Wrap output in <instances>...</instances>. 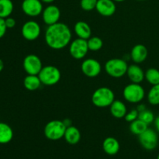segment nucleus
I'll return each instance as SVG.
<instances>
[{
  "label": "nucleus",
  "instance_id": "nucleus-1",
  "mask_svg": "<svg viewBox=\"0 0 159 159\" xmlns=\"http://www.w3.org/2000/svg\"><path fill=\"white\" fill-rule=\"evenodd\" d=\"M71 31L64 23L48 26L45 31L44 39L47 45L53 50H61L71 42Z\"/></svg>",
  "mask_w": 159,
  "mask_h": 159
},
{
  "label": "nucleus",
  "instance_id": "nucleus-2",
  "mask_svg": "<svg viewBox=\"0 0 159 159\" xmlns=\"http://www.w3.org/2000/svg\"><path fill=\"white\" fill-rule=\"evenodd\" d=\"M115 100L114 93L108 87H100L95 90L92 96V102L99 108L108 107Z\"/></svg>",
  "mask_w": 159,
  "mask_h": 159
},
{
  "label": "nucleus",
  "instance_id": "nucleus-3",
  "mask_svg": "<svg viewBox=\"0 0 159 159\" xmlns=\"http://www.w3.org/2000/svg\"><path fill=\"white\" fill-rule=\"evenodd\" d=\"M67 127L63 121L59 120H51L45 125L43 134L50 141H58L64 138Z\"/></svg>",
  "mask_w": 159,
  "mask_h": 159
},
{
  "label": "nucleus",
  "instance_id": "nucleus-4",
  "mask_svg": "<svg viewBox=\"0 0 159 159\" xmlns=\"http://www.w3.org/2000/svg\"><path fill=\"white\" fill-rule=\"evenodd\" d=\"M129 65L127 61L121 58H112L107 61L105 71L107 75L113 78H121L127 74Z\"/></svg>",
  "mask_w": 159,
  "mask_h": 159
},
{
  "label": "nucleus",
  "instance_id": "nucleus-5",
  "mask_svg": "<svg viewBox=\"0 0 159 159\" xmlns=\"http://www.w3.org/2000/svg\"><path fill=\"white\" fill-rule=\"evenodd\" d=\"M41 83L47 86L56 85L61 78V73L57 67L54 65H47L42 68L38 74Z\"/></svg>",
  "mask_w": 159,
  "mask_h": 159
},
{
  "label": "nucleus",
  "instance_id": "nucleus-6",
  "mask_svg": "<svg viewBox=\"0 0 159 159\" xmlns=\"http://www.w3.org/2000/svg\"><path fill=\"white\" fill-rule=\"evenodd\" d=\"M145 96L144 89L138 83L128 84L123 91L124 99L130 103H139L144 99Z\"/></svg>",
  "mask_w": 159,
  "mask_h": 159
},
{
  "label": "nucleus",
  "instance_id": "nucleus-7",
  "mask_svg": "<svg viewBox=\"0 0 159 159\" xmlns=\"http://www.w3.org/2000/svg\"><path fill=\"white\" fill-rule=\"evenodd\" d=\"M89 51L88 47L87 40L81 39L78 37L72 40L69 44V53L73 58L76 60H81L86 56Z\"/></svg>",
  "mask_w": 159,
  "mask_h": 159
},
{
  "label": "nucleus",
  "instance_id": "nucleus-8",
  "mask_svg": "<svg viewBox=\"0 0 159 159\" xmlns=\"http://www.w3.org/2000/svg\"><path fill=\"white\" fill-rule=\"evenodd\" d=\"M138 140L143 148L147 151H153L158 144V136L156 132L151 128H148L144 133L138 136Z\"/></svg>",
  "mask_w": 159,
  "mask_h": 159
},
{
  "label": "nucleus",
  "instance_id": "nucleus-9",
  "mask_svg": "<svg viewBox=\"0 0 159 159\" xmlns=\"http://www.w3.org/2000/svg\"><path fill=\"white\" fill-rule=\"evenodd\" d=\"M23 67L27 75H38L43 66L38 56L30 54L26 55L23 59Z\"/></svg>",
  "mask_w": 159,
  "mask_h": 159
},
{
  "label": "nucleus",
  "instance_id": "nucleus-10",
  "mask_svg": "<svg viewBox=\"0 0 159 159\" xmlns=\"http://www.w3.org/2000/svg\"><path fill=\"white\" fill-rule=\"evenodd\" d=\"M41 28L40 24L34 20H29L24 23L21 29V34L23 38L29 41L35 40L40 37Z\"/></svg>",
  "mask_w": 159,
  "mask_h": 159
},
{
  "label": "nucleus",
  "instance_id": "nucleus-11",
  "mask_svg": "<svg viewBox=\"0 0 159 159\" xmlns=\"http://www.w3.org/2000/svg\"><path fill=\"white\" fill-rule=\"evenodd\" d=\"M81 70L85 76L95 78L99 75L102 71V66L99 61L94 58H87L82 61Z\"/></svg>",
  "mask_w": 159,
  "mask_h": 159
},
{
  "label": "nucleus",
  "instance_id": "nucleus-12",
  "mask_svg": "<svg viewBox=\"0 0 159 159\" xmlns=\"http://www.w3.org/2000/svg\"><path fill=\"white\" fill-rule=\"evenodd\" d=\"M21 8L23 12L30 17L38 16L43 10L41 0H23Z\"/></svg>",
  "mask_w": 159,
  "mask_h": 159
},
{
  "label": "nucleus",
  "instance_id": "nucleus-13",
  "mask_svg": "<svg viewBox=\"0 0 159 159\" xmlns=\"http://www.w3.org/2000/svg\"><path fill=\"white\" fill-rule=\"evenodd\" d=\"M61 17V10L55 5H49L42 12V20L47 26L58 23Z\"/></svg>",
  "mask_w": 159,
  "mask_h": 159
},
{
  "label": "nucleus",
  "instance_id": "nucleus-14",
  "mask_svg": "<svg viewBox=\"0 0 159 159\" xmlns=\"http://www.w3.org/2000/svg\"><path fill=\"white\" fill-rule=\"evenodd\" d=\"M96 10L102 16L109 17L115 13L116 6L113 0H98Z\"/></svg>",
  "mask_w": 159,
  "mask_h": 159
},
{
  "label": "nucleus",
  "instance_id": "nucleus-15",
  "mask_svg": "<svg viewBox=\"0 0 159 159\" xmlns=\"http://www.w3.org/2000/svg\"><path fill=\"white\" fill-rule=\"evenodd\" d=\"M148 55V48L144 45L136 44L133 47L130 52V57L134 64H141L147 59Z\"/></svg>",
  "mask_w": 159,
  "mask_h": 159
},
{
  "label": "nucleus",
  "instance_id": "nucleus-16",
  "mask_svg": "<svg viewBox=\"0 0 159 159\" xmlns=\"http://www.w3.org/2000/svg\"><path fill=\"white\" fill-rule=\"evenodd\" d=\"M126 75L133 83L140 84L144 79V71L138 64L129 65Z\"/></svg>",
  "mask_w": 159,
  "mask_h": 159
},
{
  "label": "nucleus",
  "instance_id": "nucleus-17",
  "mask_svg": "<svg viewBox=\"0 0 159 159\" xmlns=\"http://www.w3.org/2000/svg\"><path fill=\"white\" fill-rule=\"evenodd\" d=\"M120 143L117 139L113 137H108L102 142V149L108 155H115L119 152Z\"/></svg>",
  "mask_w": 159,
  "mask_h": 159
},
{
  "label": "nucleus",
  "instance_id": "nucleus-18",
  "mask_svg": "<svg viewBox=\"0 0 159 159\" xmlns=\"http://www.w3.org/2000/svg\"><path fill=\"white\" fill-rule=\"evenodd\" d=\"M74 31L79 38L88 40L92 37V29L85 21H78L75 24Z\"/></svg>",
  "mask_w": 159,
  "mask_h": 159
},
{
  "label": "nucleus",
  "instance_id": "nucleus-19",
  "mask_svg": "<svg viewBox=\"0 0 159 159\" xmlns=\"http://www.w3.org/2000/svg\"><path fill=\"white\" fill-rule=\"evenodd\" d=\"M64 138L68 144L71 145L77 144L81 140L80 130L75 126H69L66 128Z\"/></svg>",
  "mask_w": 159,
  "mask_h": 159
},
{
  "label": "nucleus",
  "instance_id": "nucleus-20",
  "mask_svg": "<svg viewBox=\"0 0 159 159\" xmlns=\"http://www.w3.org/2000/svg\"><path fill=\"white\" fill-rule=\"evenodd\" d=\"M110 113L112 116L116 119L124 118L127 113V109L125 104L120 100H114L110 106Z\"/></svg>",
  "mask_w": 159,
  "mask_h": 159
},
{
  "label": "nucleus",
  "instance_id": "nucleus-21",
  "mask_svg": "<svg viewBox=\"0 0 159 159\" xmlns=\"http://www.w3.org/2000/svg\"><path fill=\"white\" fill-rule=\"evenodd\" d=\"M13 138V130L6 123L0 122V144H6Z\"/></svg>",
  "mask_w": 159,
  "mask_h": 159
},
{
  "label": "nucleus",
  "instance_id": "nucleus-22",
  "mask_svg": "<svg viewBox=\"0 0 159 159\" xmlns=\"http://www.w3.org/2000/svg\"><path fill=\"white\" fill-rule=\"evenodd\" d=\"M42 85L38 75H27L23 79V85L28 91H35Z\"/></svg>",
  "mask_w": 159,
  "mask_h": 159
},
{
  "label": "nucleus",
  "instance_id": "nucleus-23",
  "mask_svg": "<svg viewBox=\"0 0 159 159\" xmlns=\"http://www.w3.org/2000/svg\"><path fill=\"white\" fill-rule=\"evenodd\" d=\"M14 5L12 0H0V18L6 19L13 12Z\"/></svg>",
  "mask_w": 159,
  "mask_h": 159
},
{
  "label": "nucleus",
  "instance_id": "nucleus-24",
  "mask_svg": "<svg viewBox=\"0 0 159 159\" xmlns=\"http://www.w3.org/2000/svg\"><path fill=\"white\" fill-rule=\"evenodd\" d=\"M148 128V125L140 119L135 120L134 121L130 123V130L133 134L139 136L142 133H144Z\"/></svg>",
  "mask_w": 159,
  "mask_h": 159
},
{
  "label": "nucleus",
  "instance_id": "nucleus-25",
  "mask_svg": "<svg viewBox=\"0 0 159 159\" xmlns=\"http://www.w3.org/2000/svg\"><path fill=\"white\" fill-rule=\"evenodd\" d=\"M144 79L152 85L159 84V70L155 68H148L144 72Z\"/></svg>",
  "mask_w": 159,
  "mask_h": 159
},
{
  "label": "nucleus",
  "instance_id": "nucleus-26",
  "mask_svg": "<svg viewBox=\"0 0 159 159\" xmlns=\"http://www.w3.org/2000/svg\"><path fill=\"white\" fill-rule=\"evenodd\" d=\"M148 101L152 106L159 105V84L152 85L148 93Z\"/></svg>",
  "mask_w": 159,
  "mask_h": 159
},
{
  "label": "nucleus",
  "instance_id": "nucleus-27",
  "mask_svg": "<svg viewBox=\"0 0 159 159\" xmlns=\"http://www.w3.org/2000/svg\"><path fill=\"white\" fill-rule=\"evenodd\" d=\"M89 50L92 51H98L103 46L102 39L99 37H91L87 40Z\"/></svg>",
  "mask_w": 159,
  "mask_h": 159
},
{
  "label": "nucleus",
  "instance_id": "nucleus-28",
  "mask_svg": "<svg viewBox=\"0 0 159 159\" xmlns=\"http://www.w3.org/2000/svg\"><path fill=\"white\" fill-rule=\"evenodd\" d=\"M138 119L144 121V122L145 123V124H147L148 125H150L151 124L154 123L155 118L154 113H152L151 110L146 109L144 111L140 112L139 114H138Z\"/></svg>",
  "mask_w": 159,
  "mask_h": 159
},
{
  "label": "nucleus",
  "instance_id": "nucleus-29",
  "mask_svg": "<svg viewBox=\"0 0 159 159\" xmlns=\"http://www.w3.org/2000/svg\"><path fill=\"white\" fill-rule=\"evenodd\" d=\"M97 2L98 0H81L80 6L84 11L89 12L93 9H96Z\"/></svg>",
  "mask_w": 159,
  "mask_h": 159
},
{
  "label": "nucleus",
  "instance_id": "nucleus-30",
  "mask_svg": "<svg viewBox=\"0 0 159 159\" xmlns=\"http://www.w3.org/2000/svg\"><path fill=\"white\" fill-rule=\"evenodd\" d=\"M138 111L137 110V109H133L131 111H130L129 113H127L126 116H124V119L127 122L131 123L133 121H134L135 120L138 119Z\"/></svg>",
  "mask_w": 159,
  "mask_h": 159
},
{
  "label": "nucleus",
  "instance_id": "nucleus-31",
  "mask_svg": "<svg viewBox=\"0 0 159 159\" xmlns=\"http://www.w3.org/2000/svg\"><path fill=\"white\" fill-rule=\"evenodd\" d=\"M6 30H7V27L5 23V19L0 18V39L4 37Z\"/></svg>",
  "mask_w": 159,
  "mask_h": 159
},
{
  "label": "nucleus",
  "instance_id": "nucleus-32",
  "mask_svg": "<svg viewBox=\"0 0 159 159\" xmlns=\"http://www.w3.org/2000/svg\"><path fill=\"white\" fill-rule=\"evenodd\" d=\"M5 23H6V27L7 29H12L16 24V22L15 19L12 18V17H7V18L5 19Z\"/></svg>",
  "mask_w": 159,
  "mask_h": 159
},
{
  "label": "nucleus",
  "instance_id": "nucleus-33",
  "mask_svg": "<svg viewBox=\"0 0 159 159\" xmlns=\"http://www.w3.org/2000/svg\"><path fill=\"white\" fill-rule=\"evenodd\" d=\"M137 110L138 111V113H140V112L141 111H144V110H146L147 109V107H146V106L144 105V104H139V105L137 107Z\"/></svg>",
  "mask_w": 159,
  "mask_h": 159
},
{
  "label": "nucleus",
  "instance_id": "nucleus-34",
  "mask_svg": "<svg viewBox=\"0 0 159 159\" xmlns=\"http://www.w3.org/2000/svg\"><path fill=\"white\" fill-rule=\"evenodd\" d=\"M154 123H155V128H156V130L159 132V115H158V116H157L156 118H155V121H154Z\"/></svg>",
  "mask_w": 159,
  "mask_h": 159
},
{
  "label": "nucleus",
  "instance_id": "nucleus-35",
  "mask_svg": "<svg viewBox=\"0 0 159 159\" xmlns=\"http://www.w3.org/2000/svg\"><path fill=\"white\" fill-rule=\"evenodd\" d=\"M3 69H4V62L0 58V72H2Z\"/></svg>",
  "mask_w": 159,
  "mask_h": 159
},
{
  "label": "nucleus",
  "instance_id": "nucleus-36",
  "mask_svg": "<svg viewBox=\"0 0 159 159\" xmlns=\"http://www.w3.org/2000/svg\"><path fill=\"white\" fill-rule=\"evenodd\" d=\"M55 0H41L42 2L43 3H48V4H50V3H52L53 2H54Z\"/></svg>",
  "mask_w": 159,
  "mask_h": 159
},
{
  "label": "nucleus",
  "instance_id": "nucleus-37",
  "mask_svg": "<svg viewBox=\"0 0 159 159\" xmlns=\"http://www.w3.org/2000/svg\"><path fill=\"white\" fill-rule=\"evenodd\" d=\"M115 2H122L125 1V0H113Z\"/></svg>",
  "mask_w": 159,
  "mask_h": 159
},
{
  "label": "nucleus",
  "instance_id": "nucleus-38",
  "mask_svg": "<svg viewBox=\"0 0 159 159\" xmlns=\"http://www.w3.org/2000/svg\"><path fill=\"white\" fill-rule=\"evenodd\" d=\"M136 1H145V0H136Z\"/></svg>",
  "mask_w": 159,
  "mask_h": 159
},
{
  "label": "nucleus",
  "instance_id": "nucleus-39",
  "mask_svg": "<svg viewBox=\"0 0 159 159\" xmlns=\"http://www.w3.org/2000/svg\"><path fill=\"white\" fill-rule=\"evenodd\" d=\"M157 159H159V154L158 155V156H157Z\"/></svg>",
  "mask_w": 159,
  "mask_h": 159
}]
</instances>
